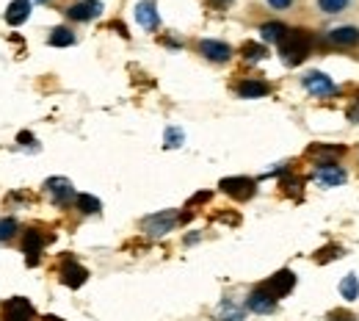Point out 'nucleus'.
I'll list each match as a JSON object with an SVG mask.
<instances>
[{
    "label": "nucleus",
    "instance_id": "obj_1",
    "mask_svg": "<svg viewBox=\"0 0 359 321\" xmlns=\"http://www.w3.org/2000/svg\"><path fill=\"white\" fill-rule=\"evenodd\" d=\"M309 50H312V37L309 31H301V28H287V34L279 42V56L290 67L301 64L309 56Z\"/></svg>",
    "mask_w": 359,
    "mask_h": 321
},
{
    "label": "nucleus",
    "instance_id": "obj_2",
    "mask_svg": "<svg viewBox=\"0 0 359 321\" xmlns=\"http://www.w3.org/2000/svg\"><path fill=\"white\" fill-rule=\"evenodd\" d=\"M177 222H180V216H177L174 211H160V214H152V216L141 219V230H144L149 238H160V236L171 233Z\"/></svg>",
    "mask_w": 359,
    "mask_h": 321
},
{
    "label": "nucleus",
    "instance_id": "obj_3",
    "mask_svg": "<svg viewBox=\"0 0 359 321\" xmlns=\"http://www.w3.org/2000/svg\"><path fill=\"white\" fill-rule=\"evenodd\" d=\"M45 194L50 197V203L53 205H58V208H67L69 203H75V189H72V183L67 180V178H50L47 183H45Z\"/></svg>",
    "mask_w": 359,
    "mask_h": 321
},
{
    "label": "nucleus",
    "instance_id": "obj_4",
    "mask_svg": "<svg viewBox=\"0 0 359 321\" xmlns=\"http://www.w3.org/2000/svg\"><path fill=\"white\" fill-rule=\"evenodd\" d=\"M312 180H315L318 186H323V189H334V186H342V183L348 180V175H345L342 167H337V164H331V160H326V164H318V167H315Z\"/></svg>",
    "mask_w": 359,
    "mask_h": 321
},
{
    "label": "nucleus",
    "instance_id": "obj_5",
    "mask_svg": "<svg viewBox=\"0 0 359 321\" xmlns=\"http://www.w3.org/2000/svg\"><path fill=\"white\" fill-rule=\"evenodd\" d=\"M219 189L224 191V194H230L232 200H252L254 197V191H257V183L252 180V178H224L221 183H219Z\"/></svg>",
    "mask_w": 359,
    "mask_h": 321
},
{
    "label": "nucleus",
    "instance_id": "obj_6",
    "mask_svg": "<svg viewBox=\"0 0 359 321\" xmlns=\"http://www.w3.org/2000/svg\"><path fill=\"white\" fill-rule=\"evenodd\" d=\"M293 285H296V274L290 271V269H282V271H276V274H271L265 282H263V288L279 302L282 296H287L290 291H293Z\"/></svg>",
    "mask_w": 359,
    "mask_h": 321
},
{
    "label": "nucleus",
    "instance_id": "obj_7",
    "mask_svg": "<svg viewBox=\"0 0 359 321\" xmlns=\"http://www.w3.org/2000/svg\"><path fill=\"white\" fill-rule=\"evenodd\" d=\"M36 310L25 296H14L3 304V321H34Z\"/></svg>",
    "mask_w": 359,
    "mask_h": 321
},
{
    "label": "nucleus",
    "instance_id": "obj_8",
    "mask_svg": "<svg viewBox=\"0 0 359 321\" xmlns=\"http://www.w3.org/2000/svg\"><path fill=\"white\" fill-rule=\"evenodd\" d=\"M301 83H304V89H307L309 94H315V97L334 94V81H331L326 72H307V75L301 78Z\"/></svg>",
    "mask_w": 359,
    "mask_h": 321
},
{
    "label": "nucleus",
    "instance_id": "obj_9",
    "mask_svg": "<svg viewBox=\"0 0 359 321\" xmlns=\"http://www.w3.org/2000/svg\"><path fill=\"white\" fill-rule=\"evenodd\" d=\"M199 53L208 61H213V64H224V61L232 59V48L227 42H216V39H202L199 42Z\"/></svg>",
    "mask_w": 359,
    "mask_h": 321
},
{
    "label": "nucleus",
    "instance_id": "obj_10",
    "mask_svg": "<svg viewBox=\"0 0 359 321\" xmlns=\"http://www.w3.org/2000/svg\"><path fill=\"white\" fill-rule=\"evenodd\" d=\"M45 244H47V236H45L42 230H28V233H25V238H23V252H25V258H28V266H36V263H39V255H42Z\"/></svg>",
    "mask_w": 359,
    "mask_h": 321
},
{
    "label": "nucleus",
    "instance_id": "obj_11",
    "mask_svg": "<svg viewBox=\"0 0 359 321\" xmlns=\"http://www.w3.org/2000/svg\"><path fill=\"white\" fill-rule=\"evenodd\" d=\"M58 277H61V282H64L67 288H80V285L89 280V271H86L80 263H75L72 258H67V260L61 263Z\"/></svg>",
    "mask_w": 359,
    "mask_h": 321
},
{
    "label": "nucleus",
    "instance_id": "obj_12",
    "mask_svg": "<svg viewBox=\"0 0 359 321\" xmlns=\"http://www.w3.org/2000/svg\"><path fill=\"white\" fill-rule=\"evenodd\" d=\"M100 12H102V3H97V0H78V3H72L67 9V17L75 23H89V20L100 17Z\"/></svg>",
    "mask_w": 359,
    "mask_h": 321
},
{
    "label": "nucleus",
    "instance_id": "obj_13",
    "mask_svg": "<svg viewBox=\"0 0 359 321\" xmlns=\"http://www.w3.org/2000/svg\"><path fill=\"white\" fill-rule=\"evenodd\" d=\"M246 307L252 310V313H260V315H265V313H274V307H276V299L260 285V288H254L252 293H249V299H246Z\"/></svg>",
    "mask_w": 359,
    "mask_h": 321
},
{
    "label": "nucleus",
    "instance_id": "obj_14",
    "mask_svg": "<svg viewBox=\"0 0 359 321\" xmlns=\"http://www.w3.org/2000/svg\"><path fill=\"white\" fill-rule=\"evenodd\" d=\"M135 20L144 31H157L160 25V14H157V6L152 3V0H144V3L135 6Z\"/></svg>",
    "mask_w": 359,
    "mask_h": 321
},
{
    "label": "nucleus",
    "instance_id": "obj_15",
    "mask_svg": "<svg viewBox=\"0 0 359 321\" xmlns=\"http://www.w3.org/2000/svg\"><path fill=\"white\" fill-rule=\"evenodd\" d=\"M326 39H329V45H334V48H353V45H359V28H353V25H340V28L329 31Z\"/></svg>",
    "mask_w": 359,
    "mask_h": 321
},
{
    "label": "nucleus",
    "instance_id": "obj_16",
    "mask_svg": "<svg viewBox=\"0 0 359 321\" xmlns=\"http://www.w3.org/2000/svg\"><path fill=\"white\" fill-rule=\"evenodd\" d=\"M238 94H241L243 100H257V97L271 94V86H268L265 81H260V78H246V81L238 83Z\"/></svg>",
    "mask_w": 359,
    "mask_h": 321
},
{
    "label": "nucleus",
    "instance_id": "obj_17",
    "mask_svg": "<svg viewBox=\"0 0 359 321\" xmlns=\"http://www.w3.org/2000/svg\"><path fill=\"white\" fill-rule=\"evenodd\" d=\"M31 17V0H12L6 9V23L9 25H23Z\"/></svg>",
    "mask_w": 359,
    "mask_h": 321
},
{
    "label": "nucleus",
    "instance_id": "obj_18",
    "mask_svg": "<svg viewBox=\"0 0 359 321\" xmlns=\"http://www.w3.org/2000/svg\"><path fill=\"white\" fill-rule=\"evenodd\" d=\"M342 152H345V147H340V144H312L307 149L309 158H340Z\"/></svg>",
    "mask_w": 359,
    "mask_h": 321
},
{
    "label": "nucleus",
    "instance_id": "obj_19",
    "mask_svg": "<svg viewBox=\"0 0 359 321\" xmlns=\"http://www.w3.org/2000/svg\"><path fill=\"white\" fill-rule=\"evenodd\" d=\"M75 205H78V211H80V214H86V216H91V214H100V211H102V203H100L97 197H91V194H78V197H75Z\"/></svg>",
    "mask_w": 359,
    "mask_h": 321
},
{
    "label": "nucleus",
    "instance_id": "obj_20",
    "mask_svg": "<svg viewBox=\"0 0 359 321\" xmlns=\"http://www.w3.org/2000/svg\"><path fill=\"white\" fill-rule=\"evenodd\" d=\"M287 34V28L282 25V23H265V25H260V37L265 39V42H282V37Z\"/></svg>",
    "mask_w": 359,
    "mask_h": 321
},
{
    "label": "nucleus",
    "instance_id": "obj_21",
    "mask_svg": "<svg viewBox=\"0 0 359 321\" xmlns=\"http://www.w3.org/2000/svg\"><path fill=\"white\" fill-rule=\"evenodd\" d=\"M47 42L53 48H69V45H75V34L69 28H53L50 37H47Z\"/></svg>",
    "mask_w": 359,
    "mask_h": 321
},
{
    "label": "nucleus",
    "instance_id": "obj_22",
    "mask_svg": "<svg viewBox=\"0 0 359 321\" xmlns=\"http://www.w3.org/2000/svg\"><path fill=\"white\" fill-rule=\"evenodd\" d=\"M241 56H243L246 61H263V59L268 56V50H265L260 42H243V48H241Z\"/></svg>",
    "mask_w": 359,
    "mask_h": 321
},
{
    "label": "nucleus",
    "instance_id": "obj_23",
    "mask_svg": "<svg viewBox=\"0 0 359 321\" xmlns=\"http://www.w3.org/2000/svg\"><path fill=\"white\" fill-rule=\"evenodd\" d=\"M183 144H186V133L183 130H180V127H166V133H163V147L166 149H177Z\"/></svg>",
    "mask_w": 359,
    "mask_h": 321
},
{
    "label": "nucleus",
    "instance_id": "obj_24",
    "mask_svg": "<svg viewBox=\"0 0 359 321\" xmlns=\"http://www.w3.org/2000/svg\"><path fill=\"white\" fill-rule=\"evenodd\" d=\"M340 293H342V299H348V302H353V299L359 296V280H356V274L342 277V282H340Z\"/></svg>",
    "mask_w": 359,
    "mask_h": 321
},
{
    "label": "nucleus",
    "instance_id": "obj_25",
    "mask_svg": "<svg viewBox=\"0 0 359 321\" xmlns=\"http://www.w3.org/2000/svg\"><path fill=\"white\" fill-rule=\"evenodd\" d=\"M14 236H17V219L3 216L0 219V241H12Z\"/></svg>",
    "mask_w": 359,
    "mask_h": 321
},
{
    "label": "nucleus",
    "instance_id": "obj_26",
    "mask_svg": "<svg viewBox=\"0 0 359 321\" xmlns=\"http://www.w3.org/2000/svg\"><path fill=\"white\" fill-rule=\"evenodd\" d=\"M348 6V0H318V9L323 12V14H337V12H342Z\"/></svg>",
    "mask_w": 359,
    "mask_h": 321
},
{
    "label": "nucleus",
    "instance_id": "obj_27",
    "mask_svg": "<svg viewBox=\"0 0 359 321\" xmlns=\"http://www.w3.org/2000/svg\"><path fill=\"white\" fill-rule=\"evenodd\" d=\"M279 186L285 189V194H298V191L304 189V180H301V178H293V175H285V178L279 180Z\"/></svg>",
    "mask_w": 359,
    "mask_h": 321
},
{
    "label": "nucleus",
    "instance_id": "obj_28",
    "mask_svg": "<svg viewBox=\"0 0 359 321\" xmlns=\"http://www.w3.org/2000/svg\"><path fill=\"white\" fill-rule=\"evenodd\" d=\"M219 321H243V310L232 307L230 302L221 304V313H219Z\"/></svg>",
    "mask_w": 359,
    "mask_h": 321
},
{
    "label": "nucleus",
    "instance_id": "obj_29",
    "mask_svg": "<svg viewBox=\"0 0 359 321\" xmlns=\"http://www.w3.org/2000/svg\"><path fill=\"white\" fill-rule=\"evenodd\" d=\"M342 255V247H326V249H320L318 255H315V260L318 263H326V260H334V258H340Z\"/></svg>",
    "mask_w": 359,
    "mask_h": 321
},
{
    "label": "nucleus",
    "instance_id": "obj_30",
    "mask_svg": "<svg viewBox=\"0 0 359 321\" xmlns=\"http://www.w3.org/2000/svg\"><path fill=\"white\" fill-rule=\"evenodd\" d=\"M345 116H348V122H353V125H359V92H356V97L351 100V105H348V111H345Z\"/></svg>",
    "mask_w": 359,
    "mask_h": 321
},
{
    "label": "nucleus",
    "instance_id": "obj_31",
    "mask_svg": "<svg viewBox=\"0 0 359 321\" xmlns=\"http://www.w3.org/2000/svg\"><path fill=\"white\" fill-rule=\"evenodd\" d=\"M326 321H356V318L351 313H345V310H334V313L326 315Z\"/></svg>",
    "mask_w": 359,
    "mask_h": 321
},
{
    "label": "nucleus",
    "instance_id": "obj_32",
    "mask_svg": "<svg viewBox=\"0 0 359 321\" xmlns=\"http://www.w3.org/2000/svg\"><path fill=\"white\" fill-rule=\"evenodd\" d=\"M265 3H268L271 9H279V12H282V9H290V6H293V0H265Z\"/></svg>",
    "mask_w": 359,
    "mask_h": 321
},
{
    "label": "nucleus",
    "instance_id": "obj_33",
    "mask_svg": "<svg viewBox=\"0 0 359 321\" xmlns=\"http://www.w3.org/2000/svg\"><path fill=\"white\" fill-rule=\"evenodd\" d=\"M17 141H20V144H23V147H31V144H36V138H34V136H31V133H28V130H23V133H20V136H17Z\"/></svg>",
    "mask_w": 359,
    "mask_h": 321
},
{
    "label": "nucleus",
    "instance_id": "obj_34",
    "mask_svg": "<svg viewBox=\"0 0 359 321\" xmlns=\"http://www.w3.org/2000/svg\"><path fill=\"white\" fill-rule=\"evenodd\" d=\"M42 321H64V318H58V315H45Z\"/></svg>",
    "mask_w": 359,
    "mask_h": 321
},
{
    "label": "nucleus",
    "instance_id": "obj_35",
    "mask_svg": "<svg viewBox=\"0 0 359 321\" xmlns=\"http://www.w3.org/2000/svg\"><path fill=\"white\" fill-rule=\"evenodd\" d=\"M34 3H47V0H34Z\"/></svg>",
    "mask_w": 359,
    "mask_h": 321
}]
</instances>
